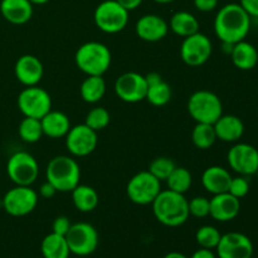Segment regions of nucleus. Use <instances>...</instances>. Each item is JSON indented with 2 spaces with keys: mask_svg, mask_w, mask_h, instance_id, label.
I'll return each mask as SVG.
<instances>
[{
  "mask_svg": "<svg viewBox=\"0 0 258 258\" xmlns=\"http://www.w3.org/2000/svg\"><path fill=\"white\" fill-rule=\"evenodd\" d=\"M252 18L239 3L222 7L214 18V33L222 43L236 44L246 39L251 30Z\"/></svg>",
  "mask_w": 258,
  "mask_h": 258,
  "instance_id": "nucleus-1",
  "label": "nucleus"
},
{
  "mask_svg": "<svg viewBox=\"0 0 258 258\" xmlns=\"http://www.w3.org/2000/svg\"><path fill=\"white\" fill-rule=\"evenodd\" d=\"M151 206L156 221L170 228L183 226L190 217L185 196L170 189L161 190Z\"/></svg>",
  "mask_w": 258,
  "mask_h": 258,
  "instance_id": "nucleus-2",
  "label": "nucleus"
},
{
  "mask_svg": "<svg viewBox=\"0 0 258 258\" xmlns=\"http://www.w3.org/2000/svg\"><path fill=\"white\" fill-rule=\"evenodd\" d=\"M47 181L60 193L72 191L80 184L81 168L77 161L67 155L53 158L45 169Z\"/></svg>",
  "mask_w": 258,
  "mask_h": 258,
  "instance_id": "nucleus-3",
  "label": "nucleus"
},
{
  "mask_svg": "<svg viewBox=\"0 0 258 258\" xmlns=\"http://www.w3.org/2000/svg\"><path fill=\"white\" fill-rule=\"evenodd\" d=\"M75 60L77 67L87 76H103L110 68L112 55L103 43L87 42L78 48Z\"/></svg>",
  "mask_w": 258,
  "mask_h": 258,
  "instance_id": "nucleus-4",
  "label": "nucleus"
},
{
  "mask_svg": "<svg viewBox=\"0 0 258 258\" xmlns=\"http://www.w3.org/2000/svg\"><path fill=\"white\" fill-rule=\"evenodd\" d=\"M188 112L196 122L213 125L223 115V103L214 92L196 91L188 100Z\"/></svg>",
  "mask_w": 258,
  "mask_h": 258,
  "instance_id": "nucleus-5",
  "label": "nucleus"
},
{
  "mask_svg": "<svg viewBox=\"0 0 258 258\" xmlns=\"http://www.w3.org/2000/svg\"><path fill=\"white\" fill-rule=\"evenodd\" d=\"M93 20L101 32L116 34L122 32L127 25L128 10H126L116 0H105L95 9Z\"/></svg>",
  "mask_w": 258,
  "mask_h": 258,
  "instance_id": "nucleus-6",
  "label": "nucleus"
},
{
  "mask_svg": "<svg viewBox=\"0 0 258 258\" xmlns=\"http://www.w3.org/2000/svg\"><path fill=\"white\" fill-rule=\"evenodd\" d=\"M7 174L15 185L30 186L38 179L39 165L32 154L17 151L8 159Z\"/></svg>",
  "mask_w": 258,
  "mask_h": 258,
  "instance_id": "nucleus-7",
  "label": "nucleus"
},
{
  "mask_svg": "<svg viewBox=\"0 0 258 258\" xmlns=\"http://www.w3.org/2000/svg\"><path fill=\"white\" fill-rule=\"evenodd\" d=\"M161 191V181L149 170L135 174L128 180L126 194L133 203L138 206H148L155 201Z\"/></svg>",
  "mask_w": 258,
  "mask_h": 258,
  "instance_id": "nucleus-8",
  "label": "nucleus"
},
{
  "mask_svg": "<svg viewBox=\"0 0 258 258\" xmlns=\"http://www.w3.org/2000/svg\"><path fill=\"white\" fill-rule=\"evenodd\" d=\"M18 108L24 117L40 118L52 110L50 95L42 87L30 86L25 87L18 96Z\"/></svg>",
  "mask_w": 258,
  "mask_h": 258,
  "instance_id": "nucleus-9",
  "label": "nucleus"
},
{
  "mask_svg": "<svg viewBox=\"0 0 258 258\" xmlns=\"http://www.w3.org/2000/svg\"><path fill=\"white\" fill-rule=\"evenodd\" d=\"M66 241L71 253L80 257L92 254L98 247V233L95 227L86 222H78L71 226L66 234Z\"/></svg>",
  "mask_w": 258,
  "mask_h": 258,
  "instance_id": "nucleus-10",
  "label": "nucleus"
},
{
  "mask_svg": "<svg viewBox=\"0 0 258 258\" xmlns=\"http://www.w3.org/2000/svg\"><path fill=\"white\" fill-rule=\"evenodd\" d=\"M213 44L203 33L198 32L184 38L180 45V57L189 67H201L212 57Z\"/></svg>",
  "mask_w": 258,
  "mask_h": 258,
  "instance_id": "nucleus-11",
  "label": "nucleus"
},
{
  "mask_svg": "<svg viewBox=\"0 0 258 258\" xmlns=\"http://www.w3.org/2000/svg\"><path fill=\"white\" fill-rule=\"evenodd\" d=\"M38 204V193L30 186L15 185L5 193L3 208L12 217H24L32 213Z\"/></svg>",
  "mask_w": 258,
  "mask_h": 258,
  "instance_id": "nucleus-12",
  "label": "nucleus"
},
{
  "mask_svg": "<svg viewBox=\"0 0 258 258\" xmlns=\"http://www.w3.org/2000/svg\"><path fill=\"white\" fill-rule=\"evenodd\" d=\"M228 165L238 175H256L258 169V150L247 143H234L227 154Z\"/></svg>",
  "mask_w": 258,
  "mask_h": 258,
  "instance_id": "nucleus-13",
  "label": "nucleus"
},
{
  "mask_svg": "<svg viewBox=\"0 0 258 258\" xmlns=\"http://www.w3.org/2000/svg\"><path fill=\"white\" fill-rule=\"evenodd\" d=\"M97 133L86 123L76 125L66 135V146L70 154L76 158H85L97 148Z\"/></svg>",
  "mask_w": 258,
  "mask_h": 258,
  "instance_id": "nucleus-14",
  "label": "nucleus"
},
{
  "mask_svg": "<svg viewBox=\"0 0 258 258\" xmlns=\"http://www.w3.org/2000/svg\"><path fill=\"white\" fill-rule=\"evenodd\" d=\"M115 93L121 101L136 103L145 100L148 83L145 76L138 72L122 73L115 82Z\"/></svg>",
  "mask_w": 258,
  "mask_h": 258,
  "instance_id": "nucleus-15",
  "label": "nucleus"
},
{
  "mask_svg": "<svg viewBox=\"0 0 258 258\" xmlns=\"http://www.w3.org/2000/svg\"><path fill=\"white\" fill-rule=\"evenodd\" d=\"M216 249L218 258H252L254 252L251 238L241 232L222 234Z\"/></svg>",
  "mask_w": 258,
  "mask_h": 258,
  "instance_id": "nucleus-16",
  "label": "nucleus"
},
{
  "mask_svg": "<svg viewBox=\"0 0 258 258\" xmlns=\"http://www.w3.org/2000/svg\"><path fill=\"white\" fill-rule=\"evenodd\" d=\"M241 212V199L236 198L231 193L216 194L209 199V216L217 222L226 223L233 221Z\"/></svg>",
  "mask_w": 258,
  "mask_h": 258,
  "instance_id": "nucleus-17",
  "label": "nucleus"
},
{
  "mask_svg": "<svg viewBox=\"0 0 258 258\" xmlns=\"http://www.w3.org/2000/svg\"><path fill=\"white\" fill-rule=\"evenodd\" d=\"M135 32L144 42L156 43L166 37L169 32V24L160 15L146 14L136 22Z\"/></svg>",
  "mask_w": 258,
  "mask_h": 258,
  "instance_id": "nucleus-18",
  "label": "nucleus"
},
{
  "mask_svg": "<svg viewBox=\"0 0 258 258\" xmlns=\"http://www.w3.org/2000/svg\"><path fill=\"white\" fill-rule=\"evenodd\" d=\"M17 80L25 87L37 86L42 81L44 68L39 58L32 54H24L18 58L14 67Z\"/></svg>",
  "mask_w": 258,
  "mask_h": 258,
  "instance_id": "nucleus-19",
  "label": "nucleus"
},
{
  "mask_svg": "<svg viewBox=\"0 0 258 258\" xmlns=\"http://www.w3.org/2000/svg\"><path fill=\"white\" fill-rule=\"evenodd\" d=\"M217 140L223 143H238L244 134V123L236 115H222L213 123Z\"/></svg>",
  "mask_w": 258,
  "mask_h": 258,
  "instance_id": "nucleus-20",
  "label": "nucleus"
},
{
  "mask_svg": "<svg viewBox=\"0 0 258 258\" xmlns=\"http://www.w3.org/2000/svg\"><path fill=\"white\" fill-rule=\"evenodd\" d=\"M233 176L223 166L212 165L207 168L202 174V185L212 196L226 193L229 189V184Z\"/></svg>",
  "mask_w": 258,
  "mask_h": 258,
  "instance_id": "nucleus-21",
  "label": "nucleus"
},
{
  "mask_svg": "<svg viewBox=\"0 0 258 258\" xmlns=\"http://www.w3.org/2000/svg\"><path fill=\"white\" fill-rule=\"evenodd\" d=\"M0 13L7 22L22 25L33 17V4L29 0H2Z\"/></svg>",
  "mask_w": 258,
  "mask_h": 258,
  "instance_id": "nucleus-22",
  "label": "nucleus"
},
{
  "mask_svg": "<svg viewBox=\"0 0 258 258\" xmlns=\"http://www.w3.org/2000/svg\"><path fill=\"white\" fill-rule=\"evenodd\" d=\"M146 83H148V91H146V97L148 102L155 107H161L171 100V88L165 81L161 78V76L156 72H151L145 76Z\"/></svg>",
  "mask_w": 258,
  "mask_h": 258,
  "instance_id": "nucleus-23",
  "label": "nucleus"
},
{
  "mask_svg": "<svg viewBox=\"0 0 258 258\" xmlns=\"http://www.w3.org/2000/svg\"><path fill=\"white\" fill-rule=\"evenodd\" d=\"M40 123H42L43 135L50 139L66 138L70 128L72 127L70 118L64 112L53 110L40 118Z\"/></svg>",
  "mask_w": 258,
  "mask_h": 258,
  "instance_id": "nucleus-24",
  "label": "nucleus"
},
{
  "mask_svg": "<svg viewBox=\"0 0 258 258\" xmlns=\"http://www.w3.org/2000/svg\"><path fill=\"white\" fill-rule=\"evenodd\" d=\"M231 59L234 67L241 71L253 70L258 63V50L252 43L246 39L233 44L231 52Z\"/></svg>",
  "mask_w": 258,
  "mask_h": 258,
  "instance_id": "nucleus-25",
  "label": "nucleus"
},
{
  "mask_svg": "<svg viewBox=\"0 0 258 258\" xmlns=\"http://www.w3.org/2000/svg\"><path fill=\"white\" fill-rule=\"evenodd\" d=\"M169 29L179 37L186 38L199 32V20L189 12H176L171 15Z\"/></svg>",
  "mask_w": 258,
  "mask_h": 258,
  "instance_id": "nucleus-26",
  "label": "nucleus"
},
{
  "mask_svg": "<svg viewBox=\"0 0 258 258\" xmlns=\"http://www.w3.org/2000/svg\"><path fill=\"white\" fill-rule=\"evenodd\" d=\"M71 193H72L73 206L77 211L82 212V213H90L97 208L100 197L92 186L78 184Z\"/></svg>",
  "mask_w": 258,
  "mask_h": 258,
  "instance_id": "nucleus-27",
  "label": "nucleus"
},
{
  "mask_svg": "<svg viewBox=\"0 0 258 258\" xmlns=\"http://www.w3.org/2000/svg\"><path fill=\"white\" fill-rule=\"evenodd\" d=\"M40 251L44 258H70L71 251L64 236L49 233L43 238Z\"/></svg>",
  "mask_w": 258,
  "mask_h": 258,
  "instance_id": "nucleus-28",
  "label": "nucleus"
},
{
  "mask_svg": "<svg viewBox=\"0 0 258 258\" xmlns=\"http://www.w3.org/2000/svg\"><path fill=\"white\" fill-rule=\"evenodd\" d=\"M106 93V82L102 76H87L81 83L80 95L87 103H97Z\"/></svg>",
  "mask_w": 258,
  "mask_h": 258,
  "instance_id": "nucleus-29",
  "label": "nucleus"
},
{
  "mask_svg": "<svg viewBox=\"0 0 258 258\" xmlns=\"http://www.w3.org/2000/svg\"><path fill=\"white\" fill-rule=\"evenodd\" d=\"M191 141L194 146L201 150H208L216 144L217 135L212 123L197 122L191 133Z\"/></svg>",
  "mask_w": 258,
  "mask_h": 258,
  "instance_id": "nucleus-30",
  "label": "nucleus"
},
{
  "mask_svg": "<svg viewBox=\"0 0 258 258\" xmlns=\"http://www.w3.org/2000/svg\"><path fill=\"white\" fill-rule=\"evenodd\" d=\"M165 181L168 189L176 191V193L185 194L191 188L193 176H191V173L188 169L183 168V166H176Z\"/></svg>",
  "mask_w": 258,
  "mask_h": 258,
  "instance_id": "nucleus-31",
  "label": "nucleus"
},
{
  "mask_svg": "<svg viewBox=\"0 0 258 258\" xmlns=\"http://www.w3.org/2000/svg\"><path fill=\"white\" fill-rule=\"evenodd\" d=\"M18 134L24 143L34 144L42 139L43 128L40 120L33 117H24L18 127Z\"/></svg>",
  "mask_w": 258,
  "mask_h": 258,
  "instance_id": "nucleus-32",
  "label": "nucleus"
},
{
  "mask_svg": "<svg viewBox=\"0 0 258 258\" xmlns=\"http://www.w3.org/2000/svg\"><path fill=\"white\" fill-rule=\"evenodd\" d=\"M222 233L213 226H203L198 228L196 233V241L202 248L216 249L221 241Z\"/></svg>",
  "mask_w": 258,
  "mask_h": 258,
  "instance_id": "nucleus-33",
  "label": "nucleus"
},
{
  "mask_svg": "<svg viewBox=\"0 0 258 258\" xmlns=\"http://www.w3.org/2000/svg\"><path fill=\"white\" fill-rule=\"evenodd\" d=\"M175 168V163L170 158L159 156L151 161L150 165H149V171L160 181H165Z\"/></svg>",
  "mask_w": 258,
  "mask_h": 258,
  "instance_id": "nucleus-34",
  "label": "nucleus"
},
{
  "mask_svg": "<svg viewBox=\"0 0 258 258\" xmlns=\"http://www.w3.org/2000/svg\"><path fill=\"white\" fill-rule=\"evenodd\" d=\"M110 121V112L105 107H95L86 115L85 123L97 133L107 127Z\"/></svg>",
  "mask_w": 258,
  "mask_h": 258,
  "instance_id": "nucleus-35",
  "label": "nucleus"
},
{
  "mask_svg": "<svg viewBox=\"0 0 258 258\" xmlns=\"http://www.w3.org/2000/svg\"><path fill=\"white\" fill-rule=\"evenodd\" d=\"M189 214L196 218H206L209 216V199L206 197H194L188 201Z\"/></svg>",
  "mask_w": 258,
  "mask_h": 258,
  "instance_id": "nucleus-36",
  "label": "nucleus"
},
{
  "mask_svg": "<svg viewBox=\"0 0 258 258\" xmlns=\"http://www.w3.org/2000/svg\"><path fill=\"white\" fill-rule=\"evenodd\" d=\"M248 191H249L248 176L238 175L232 178L231 184H229L228 193H231L232 196L236 197V198L242 199L248 194Z\"/></svg>",
  "mask_w": 258,
  "mask_h": 258,
  "instance_id": "nucleus-37",
  "label": "nucleus"
},
{
  "mask_svg": "<svg viewBox=\"0 0 258 258\" xmlns=\"http://www.w3.org/2000/svg\"><path fill=\"white\" fill-rule=\"evenodd\" d=\"M71 226H72V223H71L70 218L66 216H59L57 217V218L53 221V224H52V229H53V233H57L59 234V236H64L68 233V231H70Z\"/></svg>",
  "mask_w": 258,
  "mask_h": 258,
  "instance_id": "nucleus-38",
  "label": "nucleus"
},
{
  "mask_svg": "<svg viewBox=\"0 0 258 258\" xmlns=\"http://www.w3.org/2000/svg\"><path fill=\"white\" fill-rule=\"evenodd\" d=\"M218 3L219 0H194V7L199 12L209 13L217 9Z\"/></svg>",
  "mask_w": 258,
  "mask_h": 258,
  "instance_id": "nucleus-39",
  "label": "nucleus"
},
{
  "mask_svg": "<svg viewBox=\"0 0 258 258\" xmlns=\"http://www.w3.org/2000/svg\"><path fill=\"white\" fill-rule=\"evenodd\" d=\"M239 4L248 13L249 17L258 19V0H239Z\"/></svg>",
  "mask_w": 258,
  "mask_h": 258,
  "instance_id": "nucleus-40",
  "label": "nucleus"
},
{
  "mask_svg": "<svg viewBox=\"0 0 258 258\" xmlns=\"http://www.w3.org/2000/svg\"><path fill=\"white\" fill-rule=\"evenodd\" d=\"M57 190H55L54 186L49 183V181H45L40 185L39 188V196L44 199H50L55 196Z\"/></svg>",
  "mask_w": 258,
  "mask_h": 258,
  "instance_id": "nucleus-41",
  "label": "nucleus"
},
{
  "mask_svg": "<svg viewBox=\"0 0 258 258\" xmlns=\"http://www.w3.org/2000/svg\"><path fill=\"white\" fill-rule=\"evenodd\" d=\"M116 2L120 5H122L126 10L131 12V10H135L136 8L140 7L144 0H116Z\"/></svg>",
  "mask_w": 258,
  "mask_h": 258,
  "instance_id": "nucleus-42",
  "label": "nucleus"
},
{
  "mask_svg": "<svg viewBox=\"0 0 258 258\" xmlns=\"http://www.w3.org/2000/svg\"><path fill=\"white\" fill-rule=\"evenodd\" d=\"M190 258H217L216 254H214L213 249H208V248H199L191 254Z\"/></svg>",
  "mask_w": 258,
  "mask_h": 258,
  "instance_id": "nucleus-43",
  "label": "nucleus"
},
{
  "mask_svg": "<svg viewBox=\"0 0 258 258\" xmlns=\"http://www.w3.org/2000/svg\"><path fill=\"white\" fill-rule=\"evenodd\" d=\"M163 258H188L184 253L180 252H169L168 254H165Z\"/></svg>",
  "mask_w": 258,
  "mask_h": 258,
  "instance_id": "nucleus-44",
  "label": "nucleus"
},
{
  "mask_svg": "<svg viewBox=\"0 0 258 258\" xmlns=\"http://www.w3.org/2000/svg\"><path fill=\"white\" fill-rule=\"evenodd\" d=\"M29 2L32 3V4L43 5V4H45V3H48V2H49V0H29Z\"/></svg>",
  "mask_w": 258,
  "mask_h": 258,
  "instance_id": "nucleus-45",
  "label": "nucleus"
},
{
  "mask_svg": "<svg viewBox=\"0 0 258 258\" xmlns=\"http://www.w3.org/2000/svg\"><path fill=\"white\" fill-rule=\"evenodd\" d=\"M154 2L159 3V4H169V3L174 2V0H154Z\"/></svg>",
  "mask_w": 258,
  "mask_h": 258,
  "instance_id": "nucleus-46",
  "label": "nucleus"
},
{
  "mask_svg": "<svg viewBox=\"0 0 258 258\" xmlns=\"http://www.w3.org/2000/svg\"><path fill=\"white\" fill-rule=\"evenodd\" d=\"M256 175L258 176V169H257V173H256Z\"/></svg>",
  "mask_w": 258,
  "mask_h": 258,
  "instance_id": "nucleus-47",
  "label": "nucleus"
}]
</instances>
